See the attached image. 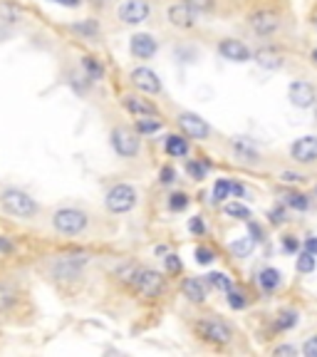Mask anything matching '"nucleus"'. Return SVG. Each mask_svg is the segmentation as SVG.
I'll return each mask as SVG.
<instances>
[{"label":"nucleus","mask_w":317,"mask_h":357,"mask_svg":"<svg viewBox=\"0 0 317 357\" xmlns=\"http://www.w3.org/2000/svg\"><path fill=\"white\" fill-rule=\"evenodd\" d=\"M253 57H255V62H258L263 70H280L282 67V55L275 53L273 48L258 50V53H253Z\"/></svg>","instance_id":"nucleus-21"},{"label":"nucleus","mask_w":317,"mask_h":357,"mask_svg":"<svg viewBox=\"0 0 317 357\" xmlns=\"http://www.w3.org/2000/svg\"><path fill=\"white\" fill-rule=\"evenodd\" d=\"M132 288L139 293L141 298H147V300H154L164 293L166 288V278L164 273H158L154 268H136L134 280H132Z\"/></svg>","instance_id":"nucleus-5"},{"label":"nucleus","mask_w":317,"mask_h":357,"mask_svg":"<svg viewBox=\"0 0 317 357\" xmlns=\"http://www.w3.org/2000/svg\"><path fill=\"white\" fill-rule=\"evenodd\" d=\"M233 152L243 161H258V152L248 144V139H233Z\"/></svg>","instance_id":"nucleus-30"},{"label":"nucleus","mask_w":317,"mask_h":357,"mask_svg":"<svg viewBox=\"0 0 317 357\" xmlns=\"http://www.w3.org/2000/svg\"><path fill=\"white\" fill-rule=\"evenodd\" d=\"M152 15V6L149 0H122L117 6V18L124 25H141L147 23Z\"/></svg>","instance_id":"nucleus-9"},{"label":"nucleus","mask_w":317,"mask_h":357,"mask_svg":"<svg viewBox=\"0 0 317 357\" xmlns=\"http://www.w3.org/2000/svg\"><path fill=\"white\" fill-rule=\"evenodd\" d=\"M194 258L199 266H211V263L216 261V253H213V248H208V246H196Z\"/></svg>","instance_id":"nucleus-36"},{"label":"nucleus","mask_w":317,"mask_h":357,"mask_svg":"<svg viewBox=\"0 0 317 357\" xmlns=\"http://www.w3.org/2000/svg\"><path fill=\"white\" fill-rule=\"evenodd\" d=\"M258 283H260V288H263L265 293H275L278 288H280V283H282V273L278 271V268L268 266L258 273Z\"/></svg>","instance_id":"nucleus-22"},{"label":"nucleus","mask_w":317,"mask_h":357,"mask_svg":"<svg viewBox=\"0 0 317 357\" xmlns=\"http://www.w3.org/2000/svg\"><path fill=\"white\" fill-rule=\"evenodd\" d=\"M305 250H310V253H315L317 256V236L305 238Z\"/></svg>","instance_id":"nucleus-49"},{"label":"nucleus","mask_w":317,"mask_h":357,"mask_svg":"<svg viewBox=\"0 0 317 357\" xmlns=\"http://www.w3.org/2000/svg\"><path fill=\"white\" fill-rule=\"evenodd\" d=\"M315 266H317V256H315V253H310V250H302V253L298 256V263H295L298 273H302V275L312 273Z\"/></svg>","instance_id":"nucleus-32"},{"label":"nucleus","mask_w":317,"mask_h":357,"mask_svg":"<svg viewBox=\"0 0 317 357\" xmlns=\"http://www.w3.org/2000/svg\"><path fill=\"white\" fill-rule=\"evenodd\" d=\"M89 3H92V8H97V10H102V8H107V6H109V3H112V0H89Z\"/></svg>","instance_id":"nucleus-52"},{"label":"nucleus","mask_w":317,"mask_h":357,"mask_svg":"<svg viewBox=\"0 0 317 357\" xmlns=\"http://www.w3.org/2000/svg\"><path fill=\"white\" fill-rule=\"evenodd\" d=\"M280 178L285 181V184H298V181H305V176H302V174H295V172H282Z\"/></svg>","instance_id":"nucleus-46"},{"label":"nucleus","mask_w":317,"mask_h":357,"mask_svg":"<svg viewBox=\"0 0 317 357\" xmlns=\"http://www.w3.org/2000/svg\"><path fill=\"white\" fill-rule=\"evenodd\" d=\"M20 303V286L18 280L0 278V315H8Z\"/></svg>","instance_id":"nucleus-17"},{"label":"nucleus","mask_w":317,"mask_h":357,"mask_svg":"<svg viewBox=\"0 0 317 357\" xmlns=\"http://www.w3.org/2000/svg\"><path fill=\"white\" fill-rule=\"evenodd\" d=\"M246 25L251 28V33H255L258 37H273L278 30L282 28V15L271 6L253 8L246 15Z\"/></svg>","instance_id":"nucleus-3"},{"label":"nucleus","mask_w":317,"mask_h":357,"mask_svg":"<svg viewBox=\"0 0 317 357\" xmlns=\"http://www.w3.org/2000/svg\"><path fill=\"white\" fill-rule=\"evenodd\" d=\"M136 201H139V194H136V189L132 184H117L109 189V194H107L105 199V206L109 214H129V211H134Z\"/></svg>","instance_id":"nucleus-6"},{"label":"nucleus","mask_w":317,"mask_h":357,"mask_svg":"<svg viewBox=\"0 0 317 357\" xmlns=\"http://www.w3.org/2000/svg\"><path fill=\"white\" fill-rule=\"evenodd\" d=\"M134 129L139 131V134H156L158 129H161V122H158L156 117H141V119H136V125H134Z\"/></svg>","instance_id":"nucleus-35"},{"label":"nucleus","mask_w":317,"mask_h":357,"mask_svg":"<svg viewBox=\"0 0 317 357\" xmlns=\"http://www.w3.org/2000/svg\"><path fill=\"white\" fill-rule=\"evenodd\" d=\"M181 293L186 300H191V303H196V305L206 303V283L201 278H183Z\"/></svg>","instance_id":"nucleus-19"},{"label":"nucleus","mask_w":317,"mask_h":357,"mask_svg":"<svg viewBox=\"0 0 317 357\" xmlns=\"http://www.w3.org/2000/svg\"><path fill=\"white\" fill-rule=\"evenodd\" d=\"M230 196H233V178H218L213 184V201L226 203Z\"/></svg>","instance_id":"nucleus-27"},{"label":"nucleus","mask_w":317,"mask_h":357,"mask_svg":"<svg viewBox=\"0 0 317 357\" xmlns=\"http://www.w3.org/2000/svg\"><path fill=\"white\" fill-rule=\"evenodd\" d=\"M285 206L295 208V211H307V208H310V196H307V194H300V191H288V194H285Z\"/></svg>","instance_id":"nucleus-29"},{"label":"nucleus","mask_w":317,"mask_h":357,"mask_svg":"<svg viewBox=\"0 0 317 357\" xmlns=\"http://www.w3.org/2000/svg\"><path fill=\"white\" fill-rule=\"evenodd\" d=\"M302 352L307 357H317V335H312L310 340H305V345H302Z\"/></svg>","instance_id":"nucleus-45"},{"label":"nucleus","mask_w":317,"mask_h":357,"mask_svg":"<svg viewBox=\"0 0 317 357\" xmlns=\"http://www.w3.org/2000/svg\"><path fill=\"white\" fill-rule=\"evenodd\" d=\"M206 283H208L211 288H216V291H224V293H228L230 288H233V280H230L226 273H208L206 275Z\"/></svg>","instance_id":"nucleus-34"},{"label":"nucleus","mask_w":317,"mask_h":357,"mask_svg":"<svg viewBox=\"0 0 317 357\" xmlns=\"http://www.w3.org/2000/svg\"><path fill=\"white\" fill-rule=\"evenodd\" d=\"M280 246H282V250H285V253H298L300 241H298V238H295V236H282Z\"/></svg>","instance_id":"nucleus-42"},{"label":"nucleus","mask_w":317,"mask_h":357,"mask_svg":"<svg viewBox=\"0 0 317 357\" xmlns=\"http://www.w3.org/2000/svg\"><path fill=\"white\" fill-rule=\"evenodd\" d=\"M268 221H271L273 226H282V223L288 221V206H275V208H271V214H268Z\"/></svg>","instance_id":"nucleus-40"},{"label":"nucleus","mask_w":317,"mask_h":357,"mask_svg":"<svg viewBox=\"0 0 317 357\" xmlns=\"http://www.w3.org/2000/svg\"><path fill=\"white\" fill-rule=\"evenodd\" d=\"M224 211H226V216H230V219H238V221H251L253 219L251 208L243 206V203H238V201H226L224 203Z\"/></svg>","instance_id":"nucleus-28"},{"label":"nucleus","mask_w":317,"mask_h":357,"mask_svg":"<svg viewBox=\"0 0 317 357\" xmlns=\"http://www.w3.org/2000/svg\"><path fill=\"white\" fill-rule=\"evenodd\" d=\"M290 156L298 164H317V137L315 134H305L298 137L290 144Z\"/></svg>","instance_id":"nucleus-14"},{"label":"nucleus","mask_w":317,"mask_h":357,"mask_svg":"<svg viewBox=\"0 0 317 357\" xmlns=\"http://www.w3.org/2000/svg\"><path fill=\"white\" fill-rule=\"evenodd\" d=\"M164 268H166V273H169V275H179L183 271L181 258H179L176 253H166V256H164Z\"/></svg>","instance_id":"nucleus-39"},{"label":"nucleus","mask_w":317,"mask_h":357,"mask_svg":"<svg viewBox=\"0 0 317 357\" xmlns=\"http://www.w3.org/2000/svg\"><path fill=\"white\" fill-rule=\"evenodd\" d=\"M82 72H84V77H87L89 82H100V80L105 77V65H102L97 57H92V55H84V57H82Z\"/></svg>","instance_id":"nucleus-24"},{"label":"nucleus","mask_w":317,"mask_h":357,"mask_svg":"<svg viewBox=\"0 0 317 357\" xmlns=\"http://www.w3.org/2000/svg\"><path fill=\"white\" fill-rule=\"evenodd\" d=\"M312 60H315V62H317V48L312 50Z\"/></svg>","instance_id":"nucleus-54"},{"label":"nucleus","mask_w":317,"mask_h":357,"mask_svg":"<svg viewBox=\"0 0 317 357\" xmlns=\"http://www.w3.org/2000/svg\"><path fill=\"white\" fill-rule=\"evenodd\" d=\"M248 231L253 233V238H255V241H263V228L258 226V223H255V221H248Z\"/></svg>","instance_id":"nucleus-48"},{"label":"nucleus","mask_w":317,"mask_h":357,"mask_svg":"<svg viewBox=\"0 0 317 357\" xmlns=\"http://www.w3.org/2000/svg\"><path fill=\"white\" fill-rule=\"evenodd\" d=\"M129 82L139 89L141 95H147V97H154L161 92V80H158L156 72L149 70V67H134V70L129 72Z\"/></svg>","instance_id":"nucleus-13"},{"label":"nucleus","mask_w":317,"mask_h":357,"mask_svg":"<svg viewBox=\"0 0 317 357\" xmlns=\"http://www.w3.org/2000/svg\"><path fill=\"white\" fill-rule=\"evenodd\" d=\"M122 107L124 112L134 114V117H156V107H154L152 100H144L139 95H124L122 97Z\"/></svg>","instance_id":"nucleus-18"},{"label":"nucleus","mask_w":317,"mask_h":357,"mask_svg":"<svg viewBox=\"0 0 317 357\" xmlns=\"http://www.w3.org/2000/svg\"><path fill=\"white\" fill-rule=\"evenodd\" d=\"M0 208L6 211L8 216H15V219H35L40 206L33 196H30L28 191L23 189H15V186H6V189L0 191Z\"/></svg>","instance_id":"nucleus-1"},{"label":"nucleus","mask_w":317,"mask_h":357,"mask_svg":"<svg viewBox=\"0 0 317 357\" xmlns=\"http://www.w3.org/2000/svg\"><path fill=\"white\" fill-rule=\"evenodd\" d=\"M196 335H199L203 342H208V345H228L230 340H233V330H230L228 322H224L221 318H201L199 322H196Z\"/></svg>","instance_id":"nucleus-4"},{"label":"nucleus","mask_w":317,"mask_h":357,"mask_svg":"<svg viewBox=\"0 0 317 357\" xmlns=\"http://www.w3.org/2000/svg\"><path fill=\"white\" fill-rule=\"evenodd\" d=\"M164 149L166 154L174 156V159H183V156H188V137L186 134H169V137L164 139Z\"/></svg>","instance_id":"nucleus-20"},{"label":"nucleus","mask_w":317,"mask_h":357,"mask_svg":"<svg viewBox=\"0 0 317 357\" xmlns=\"http://www.w3.org/2000/svg\"><path fill=\"white\" fill-rule=\"evenodd\" d=\"M288 100L293 107L298 109H310L317 104V89L307 80H293L288 87Z\"/></svg>","instance_id":"nucleus-10"},{"label":"nucleus","mask_w":317,"mask_h":357,"mask_svg":"<svg viewBox=\"0 0 317 357\" xmlns=\"http://www.w3.org/2000/svg\"><path fill=\"white\" fill-rule=\"evenodd\" d=\"M186 6H191L196 12H208L213 10V0H183Z\"/></svg>","instance_id":"nucleus-41"},{"label":"nucleus","mask_w":317,"mask_h":357,"mask_svg":"<svg viewBox=\"0 0 317 357\" xmlns=\"http://www.w3.org/2000/svg\"><path fill=\"white\" fill-rule=\"evenodd\" d=\"M109 142H112L117 156H122V159H134L141 152V134L136 129H129V127H114L109 131Z\"/></svg>","instance_id":"nucleus-7"},{"label":"nucleus","mask_w":317,"mask_h":357,"mask_svg":"<svg viewBox=\"0 0 317 357\" xmlns=\"http://www.w3.org/2000/svg\"><path fill=\"white\" fill-rule=\"evenodd\" d=\"M158 181H161V184H174V181H176V172H174V167H164L161 169V176H158Z\"/></svg>","instance_id":"nucleus-44"},{"label":"nucleus","mask_w":317,"mask_h":357,"mask_svg":"<svg viewBox=\"0 0 317 357\" xmlns=\"http://www.w3.org/2000/svg\"><path fill=\"white\" fill-rule=\"evenodd\" d=\"M196 15H199V12H196L191 6H186V3H174V6L166 10L169 25H174V28H179V30L196 28Z\"/></svg>","instance_id":"nucleus-16"},{"label":"nucleus","mask_w":317,"mask_h":357,"mask_svg":"<svg viewBox=\"0 0 317 357\" xmlns=\"http://www.w3.org/2000/svg\"><path fill=\"white\" fill-rule=\"evenodd\" d=\"M0 20L3 23H18L20 20V8L12 0H0Z\"/></svg>","instance_id":"nucleus-31"},{"label":"nucleus","mask_w":317,"mask_h":357,"mask_svg":"<svg viewBox=\"0 0 317 357\" xmlns=\"http://www.w3.org/2000/svg\"><path fill=\"white\" fill-rule=\"evenodd\" d=\"M255 238L253 236H246V238H238V241H233V244L228 246V250L233 253L235 258H248L253 253V248H255Z\"/></svg>","instance_id":"nucleus-26"},{"label":"nucleus","mask_w":317,"mask_h":357,"mask_svg":"<svg viewBox=\"0 0 317 357\" xmlns=\"http://www.w3.org/2000/svg\"><path fill=\"white\" fill-rule=\"evenodd\" d=\"M208 167H211V164H208V161L206 159H191L186 164V174L191 178H194V181H201V178H206V172H208Z\"/></svg>","instance_id":"nucleus-33"},{"label":"nucleus","mask_w":317,"mask_h":357,"mask_svg":"<svg viewBox=\"0 0 317 357\" xmlns=\"http://www.w3.org/2000/svg\"><path fill=\"white\" fill-rule=\"evenodd\" d=\"M246 194H248L246 186H243V184H235V181H233V196H246Z\"/></svg>","instance_id":"nucleus-51"},{"label":"nucleus","mask_w":317,"mask_h":357,"mask_svg":"<svg viewBox=\"0 0 317 357\" xmlns=\"http://www.w3.org/2000/svg\"><path fill=\"white\" fill-rule=\"evenodd\" d=\"M315 28H317V18H315Z\"/></svg>","instance_id":"nucleus-55"},{"label":"nucleus","mask_w":317,"mask_h":357,"mask_svg":"<svg viewBox=\"0 0 317 357\" xmlns=\"http://www.w3.org/2000/svg\"><path fill=\"white\" fill-rule=\"evenodd\" d=\"M188 201H191V199H188L183 191H176V194H171V196H169V208L179 214V211H186Z\"/></svg>","instance_id":"nucleus-38"},{"label":"nucleus","mask_w":317,"mask_h":357,"mask_svg":"<svg viewBox=\"0 0 317 357\" xmlns=\"http://www.w3.org/2000/svg\"><path fill=\"white\" fill-rule=\"evenodd\" d=\"M89 226V216L87 211H82V208L77 206H62L57 208L53 214V228L60 233V236H80V233H84Z\"/></svg>","instance_id":"nucleus-2"},{"label":"nucleus","mask_w":317,"mask_h":357,"mask_svg":"<svg viewBox=\"0 0 317 357\" xmlns=\"http://www.w3.org/2000/svg\"><path fill=\"white\" fill-rule=\"evenodd\" d=\"M84 266H87V256H57L50 266V275L57 283H70V280L82 278Z\"/></svg>","instance_id":"nucleus-8"},{"label":"nucleus","mask_w":317,"mask_h":357,"mask_svg":"<svg viewBox=\"0 0 317 357\" xmlns=\"http://www.w3.org/2000/svg\"><path fill=\"white\" fill-rule=\"evenodd\" d=\"M0 250H3V253H10V250H12V244L3 241V236H0Z\"/></svg>","instance_id":"nucleus-53"},{"label":"nucleus","mask_w":317,"mask_h":357,"mask_svg":"<svg viewBox=\"0 0 317 357\" xmlns=\"http://www.w3.org/2000/svg\"><path fill=\"white\" fill-rule=\"evenodd\" d=\"M129 53L136 60H152L158 53V40L149 33H136L129 37Z\"/></svg>","instance_id":"nucleus-15"},{"label":"nucleus","mask_w":317,"mask_h":357,"mask_svg":"<svg viewBox=\"0 0 317 357\" xmlns=\"http://www.w3.org/2000/svg\"><path fill=\"white\" fill-rule=\"evenodd\" d=\"M273 355H290V357H295V355H298V347H295V345H280V347H275V350H273Z\"/></svg>","instance_id":"nucleus-47"},{"label":"nucleus","mask_w":317,"mask_h":357,"mask_svg":"<svg viewBox=\"0 0 317 357\" xmlns=\"http://www.w3.org/2000/svg\"><path fill=\"white\" fill-rule=\"evenodd\" d=\"M176 122H179V127H181V131L186 134L188 139H208L211 137V125L206 122L201 114H196V112H181L176 117Z\"/></svg>","instance_id":"nucleus-11"},{"label":"nucleus","mask_w":317,"mask_h":357,"mask_svg":"<svg viewBox=\"0 0 317 357\" xmlns=\"http://www.w3.org/2000/svg\"><path fill=\"white\" fill-rule=\"evenodd\" d=\"M188 231L196 233V236H203V233H206L203 219H201V216H194V219L188 221Z\"/></svg>","instance_id":"nucleus-43"},{"label":"nucleus","mask_w":317,"mask_h":357,"mask_svg":"<svg viewBox=\"0 0 317 357\" xmlns=\"http://www.w3.org/2000/svg\"><path fill=\"white\" fill-rule=\"evenodd\" d=\"M298 318H300L298 310H282L280 315L275 318V322H273L275 333H288V330H293V327L298 325Z\"/></svg>","instance_id":"nucleus-25"},{"label":"nucleus","mask_w":317,"mask_h":357,"mask_svg":"<svg viewBox=\"0 0 317 357\" xmlns=\"http://www.w3.org/2000/svg\"><path fill=\"white\" fill-rule=\"evenodd\" d=\"M57 6H65V8H80L82 6V0H53Z\"/></svg>","instance_id":"nucleus-50"},{"label":"nucleus","mask_w":317,"mask_h":357,"mask_svg":"<svg viewBox=\"0 0 317 357\" xmlns=\"http://www.w3.org/2000/svg\"><path fill=\"white\" fill-rule=\"evenodd\" d=\"M70 30L75 35H80L82 40H97L100 37V23L94 18H87V20H77V23L70 25Z\"/></svg>","instance_id":"nucleus-23"},{"label":"nucleus","mask_w":317,"mask_h":357,"mask_svg":"<svg viewBox=\"0 0 317 357\" xmlns=\"http://www.w3.org/2000/svg\"><path fill=\"white\" fill-rule=\"evenodd\" d=\"M226 300H228V305L233 310H243L248 305V298L243 295L241 291H235V288H230V291L226 293Z\"/></svg>","instance_id":"nucleus-37"},{"label":"nucleus","mask_w":317,"mask_h":357,"mask_svg":"<svg viewBox=\"0 0 317 357\" xmlns=\"http://www.w3.org/2000/svg\"><path fill=\"white\" fill-rule=\"evenodd\" d=\"M218 55L228 60V62H235V65H243V62L253 60V50L243 40H238V37H224L218 42Z\"/></svg>","instance_id":"nucleus-12"}]
</instances>
